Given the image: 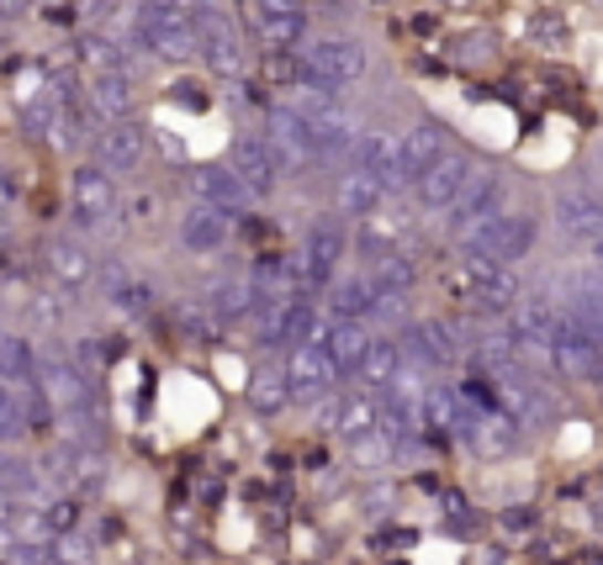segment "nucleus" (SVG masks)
<instances>
[{
    "label": "nucleus",
    "instance_id": "1",
    "mask_svg": "<svg viewBox=\"0 0 603 565\" xmlns=\"http://www.w3.org/2000/svg\"><path fill=\"white\" fill-rule=\"evenodd\" d=\"M133 38L169 64L196 59V11H186L180 0H144L133 11Z\"/></svg>",
    "mask_w": 603,
    "mask_h": 565
},
{
    "label": "nucleus",
    "instance_id": "2",
    "mask_svg": "<svg viewBox=\"0 0 603 565\" xmlns=\"http://www.w3.org/2000/svg\"><path fill=\"white\" fill-rule=\"evenodd\" d=\"M540 238V222L530 212H503L482 222L471 238H460V264H498V270H513L524 260Z\"/></svg>",
    "mask_w": 603,
    "mask_h": 565
},
{
    "label": "nucleus",
    "instance_id": "3",
    "mask_svg": "<svg viewBox=\"0 0 603 565\" xmlns=\"http://www.w3.org/2000/svg\"><path fill=\"white\" fill-rule=\"evenodd\" d=\"M460 302L487 323H508L513 306L524 302V285L513 270H498V264H460Z\"/></svg>",
    "mask_w": 603,
    "mask_h": 565
},
{
    "label": "nucleus",
    "instance_id": "4",
    "mask_svg": "<svg viewBox=\"0 0 603 565\" xmlns=\"http://www.w3.org/2000/svg\"><path fill=\"white\" fill-rule=\"evenodd\" d=\"M397 344H403V359H408L413 370H424V376H439V370H450L466 344H460V328L456 323H445V317H418L408 328L397 333Z\"/></svg>",
    "mask_w": 603,
    "mask_h": 565
},
{
    "label": "nucleus",
    "instance_id": "5",
    "mask_svg": "<svg viewBox=\"0 0 603 565\" xmlns=\"http://www.w3.org/2000/svg\"><path fill=\"white\" fill-rule=\"evenodd\" d=\"M196 59H207V70L222 74V80L243 74L249 48H243L239 22L222 17V11H212V6H201V11H196Z\"/></svg>",
    "mask_w": 603,
    "mask_h": 565
},
{
    "label": "nucleus",
    "instance_id": "6",
    "mask_svg": "<svg viewBox=\"0 0 603 565\" xmlns=\"http://www.w3.org/2000/svg\"><path fill=\"white\" fill-rule=\"evenodd\" d=\"M302 64L318 91H339L365 74V48L355 38H313V43H302Z\"/></svg>",
    "mask_w": 603,
    "mask_h": 565
},
{
    "label": "nucleus",
    "instance_id": "7",
    "mask_svg": "<svg viewBox=\"0 0 603 565\" xmlns=\"http://www.w3.org/2000/svg\"><path fill=\"white\" fill-rule=\"evenodd\" d=\"M70 217L74 233H101L117 217V186L101 165H80L70 175Z\"/></svg>",
    "mask_w": 603,
    "mask_h": 565
},
{
    "label": "nucleus",
    "instance_id": "8",
    "mask_svg": "<svg viewBox=\"0 0 603 565\" xmlns=\"http://www.w3.org/2000/svg\"><path fill=\"white\" fill-rule=\"evenodd\" d=\"M344 249H350V238H344V222L339 217H318L313 228H308V243H302V291H329L334 285V264L344 260Z\"/></svg>",
    "mask_w": 603,
    "mask_h": 565
},
{
    "label": "nucleus",
    "instance_id": "9",
    "mask_svg": "<svg viewBox=\"0 0 603 565\" xmlns=\"http://www.w3.org/2000/svg\"><path fill=\"white\" fill-rule=\"evenodd\" d=\"M287 386H291V407H313V401H329L339 391V370L318 338L287 354Z\"/></svg>",
    "mask_w": 603,
    "mask_h": 565
},
{
    "label": "nucleus",
    "instance_id": "10",
    "mask_svg": "<svg viewBox=\"0 0 603 565\" xmlns=\"http://www.w3.org/2000/svg\"><path fill=\"white\" fill-rule=\"evenodd\" d=\"M477 180V159L466 154V148H450L445 159H439L418 186H413V196H418V207L424 212H450L460 196H466V186Z\"/></svg>",
    "mask_w": 603,
    "mask_h": 565
},
{
    "label": "nucleus",
    "instance_id": "11",
    "mask_svg": "<svg viewBox=\"0 0 603 565\" xmlns=\"http://www.w3.org/2000/svg\"><path fill=\"white\" fill-rule=\"evenodd\" d=\"M38 386H43V397L59 407V418H64V412H74L80 401H91V376L74 365V354L53 349V344H43V349H38Z\"/></svg>",
    "mask_w": 603,
    "mask_h": 565
},
{
    "label": "nucleus",
    "instance_id": "12",
    "mask_svg": "<svg viewBox=\"0 0 603 565\" xmlns=\"http://www.w3.org/2000/svg\"><path fill=\"white\" fill-rule=\"evenodd\" d=\"M318 333H323V312H318L308 296H291L281 302L275 312H266V323H260V344L266 349H302V344H313Z\"/></svg>",
    "mask_w": 603,
    "mask_h": 565
},
{
    "label": "nucleus",
    "instance_id": "13",
    "mask_svg": "<svg viewBox=\"0 0 603 565\" xmlns=\"http://www.w3.org/2000/svg\"><path fill=\"white\" fill-rule=\"evenodd\" d=\"M503 196H508V180L503 175H477L471 186H466V196H460L456 207L445 212V228H450V238H471L482 222H492V217H503Z\"/></svg>",
    "mask_w": 603,
    "mask_h": 565
},
{
    "label": "nucleus",
    "instance_id": "14",
    "mask_svg": "<svg viewBox=\"0 0 603 565\" xmlns=\"http://www.w3.org/2000/svg\"><path fill=\"white\" fill-rule=\"evenodd\" d=\"M266 143H270V154H275V165H281V175H302L308 165H318V154H313V127L297 117L291 106H275V112H270Z\"/></svg>",
    "mask_w": 603,
    "mask_h": 565
},
{
    "label": "nucleus",
    "instance_id": "15",
    "mask_svg": "<svg viewBox=\"0 0 603 565\" xmlns=\"http://www.w3.org/2000/svg\"><path fill=\"white\" fill-rule=\"evenodd\" d=\"M228 169L249 186V196H270L281 186V165H275V154H270V143L260 133H239L228 143Z\"/></svg>",
    "mask_w": 603,
    "mask_h": 565
},
{
    "label": "nucleus",
    "instance_id": "16",
    "mask_svg": "<svg viewBox=\"0 0 603 565\" xmlns=\"http://www.w3.org/2000/svg\"><path fill=\"white\" fill-rule=\"evenodd\" d=\"M445 154H450V143H445V127H439V122L408 127V133L397 138V180H403V186H418Z\"/></svg>",
    "mask_w": 603,
    "mask_h": 565
},
{
    "label": "nucleus",
    "instance_id": "17",
    "mask_svg": "<svg viewBox=\"0 0 603 565\" xmlns=\"http://www.w3.org/2000/svg\"><path fill=\"white\" fill-rule=\"evenodd\" d=\"M555 228L582 243H603V196L588 186H561L555 190Z\"/></svg>",
    "mask_w": 603,
    "mask_h": 565
},
{
    "label": "nucleus",
    "instance_id": "18",
    "mask_svg": "<svg viewBox=\"0 0 603 565\" xmlns=\"http://www.w3.org/2000/svg\"><path fill=\"white\" fill-rule=\"evenodd\" d=\"M186 190H191V201L218 207V212H228V217H239L243 207H249V186H243L228 165H196L191 175H186Z\"/></svg>",
    "mask_w": 603,
    "mask_h": 565
},
{
    "label": "nucleus",
    "instance_id": "19",
    "mask_svg": "<svg viewBox=\"0 0 603 565\" xmlns=\"http://www.w3.org/2000/svg\"><path fill=\"white\" fill-rule=\"evenodd\" d=\"M148 154V133L138 122H106L96 133V165L106 175H133Z\"/></svg>",
    "mask_w": 603,
    "mask_h": 565
},
{
    "label": "nucleus",
    "instance_id": "20",
    "mask_svg": "<svg viewBox=\"0 0 603 565\" xmlns=\"http://www.w3.org/2000/svg\"><path fill=\"white\" fill-rule=\"evenodd\" d=\"M323 428L339 433L344 444L361 439V433H371V428H382V418H376V397H371V391H334V397L323 401Z\"/></svg>",
    "mask_w": 603,
    "mask_h": 565
},
{
    "label": "nucleus",
    "instance_id": "21",
    "mask_svg": "<svg viewBox=\"0 0 603 565\" xmlns=\"http://www.w3.org/2000/svg\"><path fill=\"white\" fill-rule=\"evenodd\" d=\"M371 323H323V333H318V344H323V354L334 359L339 380H355L361 376V359L365 349H371Z\"/></svg>",
    "mask_w": 603,
    "mask_h": 565
},
{
    "label": "nucleus",
    "instance_id": "22",
    "mask_svg": "<svg viewBox=\"0 0 603 565\" xmlns=\"http://www.w3.org/2000/svg\"><path fill=\"white\" fill-rule=\"evenodd\" d=\"M43 254H49V260H43L49 275L64 285V291H80V285L96 281V260H91V249H85L80 238H49Z\"/></svg>",
    "mask_w": 603,
    "mask_h": 565
},
{
    "label": "nucleus",
    "instance_id": "23",
    "mask_svg": "<svg viewBox=\"0 0 603 565\" xmlns=\"http://www.w3.org/2000/svg\"><path fill=\"white\" fill-rule=\"evenodd\" d=\"M228 228H233V217H228V212L191 201L186 217H180V243H186L191 254H218L222 243H228Z\"/></svg>",
    "mask_w": 603,
    "mask_h": 565
},
{
    "label": "nucleus",
    "instance_id": "24",
    "mask_svg": "<svg viewBox=\"0 0 603 565\" xmlns=\"http://www.w3.org/2000/svg\"><path fill=\"white\" fill-rule=\"evenodd\" d=\"M243 397H249V407H254L260 418H275V412H287V407H291L287 359H260V365H254V376H249V386H243Z\"/></svg>",
    "mask_w": 603,
    "mask_h": 565
},
{
    "label": "nucleus",
    "instance_id": "25",
    "mask_svg": "<svg viewBox=\"0 0 603 565\" xmlns=\"http://www.w3.org/2000/svg\"><path fill=\"white\" fill-rule=\"evenodd\" d=\"M408 370V359H403V344H397V333H376L371 338V349H365V359H361V386L376 397V391H386L392 380Z\"/></svg>",
    "mask_w": 603,
    "mask_h": 565
},
{
    "label": "nucleus",
    "instance_id": "26",
    "mask_svg": "<svg viewBox=\"0 0 603 565\" xmlns=\"http://www.w3.org/2000/svg\"><path fill=\"white\" fill-rule=\"evenodd\" d=\"M350 169H361L371 180H382L386 190H397V138H386V133H361L355 148H350Z\"/></svg>",
    "mask_w": 603,
    "mask_h": 565
},
{
    "label": "nucleus",
    "instance_id": "27",
    "mask_svg": "<svg viewBox=\"0 0 603 565\" xmlns=\"http://www.w3.org/2000/svg\"><path fill=\"white\" fill-rule=\"evenodd\" d=\"M371 312H376L371 275H344L329 285V323H371Z\"/></svg>",
    "mask_w": 603,
    "mask_h": 565
},
{
    "label": "nucleus",
    "instance_id": "28",
    "mask_svg": "<svg viewBox=\"0 0 603 565\" xmlns=\"http://www.w3.org/2000/svg\"><path fill=\"white\" fill-rule=\"evenodd\" d=\"M466 444L477 449L482 460H503V454H513V449L524 444V423H519L508 407H503V412H487L482 423H477V433H471Z\"/></svg>",
    "mask_w": 603,
    "mask_h": 565
},
{
    "label": "nucleus",
    "instance_id": "29",
    "mask_svg": "<svg viewBox=\"0 0 603 565\" xmlns=\"http://www.w3.org/2000/svg\"><path fill=\"white\" fill-rule=\"evenodd\" d=\"M386 201V186L382 180H371V175H361V169H344L334 186V207L339 217H376Z\"/></svg>",
    "mask_w": 603,
    "mask_h": 565
},
{
    "label": "nucleus",
    "instance_id": "30",
    "mask_svg": "<svg viewBox=\"0 0 603 565\" xmlns=\"http://www.w3.org/2000/svg\"><path fill=\"white\" fill-rule=\"evenodd\" d=\"M0 380L11 391H22V397L38 386V344L32 338H17V333L0 338Z\"/></svg>",
    "mask_w": 603,
    "mask_h": 565
},
{
    "label": "nucleus",
    "instance_id": "31",
    "mask_svg": "<svg viewBox=\"0 0 603 565\" xmlns=\"http://www.w3.org/2000/svg\"><path fill=\"white\" fill-rule=\"evenodd\" d=\"M201 312L212 323H239L249 312H260V296H254V281H222L201 296Z\"/></svg>",
    "mask_w": 603,
    "mask_h": 565
},
{
    "label": "nucleus",
    "instance_id": "32",
    "mask_svg": "<svg viewBox=\"0 0 603 565\" xmlns=\"http://www.w3.org/2000/svg\"><path fill=\"white\" fill-rule=\"evenodd\" d=\"M91 106L106 122H133V80H127V70H101L91 80Z\"/></svg>",
    "mask_w": 603,
    "mask_h": 565
},
{
    "label": "nucleus",
    "instance_id": "33",
    "mask_svg": "<svg viewBox=\"0 0 603 565\" xmlns=\"http://www.w3.org/2000/svg\"><path fill=\"white\" fill-rule=\"evenodd\" d=\"M413 281H418V264L408 254H382L376 270H371V285H376V296H408Z\"/></svg>",
    "mask_w": 603,
    "mask_h": 565
},
{
    "label": "nucleus",
    "instance_id": "34",
    "mask_svg": "<svg viewBox=\"0 0 603 565\" xmlns=\"http://www.w3.org/2000/svg\"><path fill=\"white\" fill-rule=\"evenodd\" d=\"M106 302L117 306V312H133V317H138V312H148V306H154V285L122 270V275H112V281H106Z\"/></svg>",
    "mask_w": 603,
    "mask_h": 565
},
{
    "label": "nucleus",
    "instance_id": "35",
    "mask_svg": "<svg viewBox=\"0 0 603 565\" xmlns=\"http://www.w3.org/2000/svg\"><path fill=\"white\" fill-rule=\"evenodd\" d=\"M59 91H38V101L32 95H22V127H27V138H49L53 127H59Z\"/></svg>",
    "mask_w": 603,
    "mask_h": 565
},
{
    "label": "nucleus",
    "instance_id": "36",
    "mask_svg": "<svg viewBox=\"0 0 603 565\" xmlns=\"http://www.w3.org/2000/svg\"><path fill=\"white\" fill-rule=\"evenodd\" d=\"M350 460H355L361 471H386V465L397 460V444L386 439L382 428H371V433H361V439H350Z\"/></svg>",
    "mask_w": 603,
    "mask_h": 565
},
{
    "label": "nucleus",
    "instance_id": "37",
    "mask_svg": "<svg viewBox=\"0 0 603 565\" xmlns=\"http://www.w3.org/2000/svg\"><path fill=\"white\" fill-rule=\"evenodd\" d=\"M38 513H43V523H49L53 540H64V534H74V529H80V502H74V496H49Z\"/></svg>",
    "mask_w": 603,
    "mask_h": 565
},
{
    "label": "nucleus",
    "instance_id": "38",
    "mask_svg": "<svg viewBox=\"0 0 603 565\" xmlns=\"http://www.w3.org/2000/svg\"><path fill=\"white\" fill-rule=\"evenodd\" d=\"M53 561L59 565H91V540H80V529L64 534V540H53Z\"/></svg>",
    "mask_w": 603,
    "mask_h": 565
},
{
    "label": "nucleus",
    "instance_id": "39",
    "mask_svg": "<svg viewBox=\"0 0 603 565\" xmlns=\"http://www.w3.org/2000/svg\"><path fill=\"white\" fill-rule=\"evenodd\" d=\"M534 523H540V513H534V508H508L503 529H508V534H519V529H524V534H530Z\"/></svg>",
    "mask_w": 603,
    "mask_h": 565
},
{
    "label": "nucleus",
    "instance_id": "40",
    "mask_svg": "<svg viewBox=\"0 0 603 565\" xmlns=\"http://www.w3.org/2000/svg\"><path fill=\"white\" fill-rule=\"evenodd\" d=\"M6 222H11V196H0V233H6Z\"/></svg>",
    "mask_w": 603,
    "mask_h": 565
},
{
    "label": "nucleus",
    "instance_id": "41",
    "mask_svg": "<svg viewBox=\"0 0 603 565\" xmlns=\"http://www.w3.org/2000/svg\"><path fill=\"white\" fill-rule=\"evenodd\" d=\"M593 529L603 534V502H593Z\"/></svg>",
    "mask_w": 603,
    "mask_h": 565
},
{
    "label": "nucleus",
    "instance_id": "42",
    "mask_svg": "<svg viewBox=\"0 0 603 565\" xmlns=\"http://www.w3.org/2000/svg\"><path fill=\"white\" fill-rule=\"evenodd\" d=\"M302 6H313V0H302Z\"/></svg>",
    "mask_w": 603,
    "mask_h": 565
},
{
    "label": "nucleus",
    "instance_id": "43",
    "mask_svg": "<svg viewBox=\"0 0 603 565\" xmlns=\"http://www.w3.org/2000/svg\"><path fill=\"white\" fill-rule=\"evenodd\" d=\"M0 338H6V333H0Z\"/></svg>",
    "mask_w": 603,
    "mask_h": 565
}]
</instances>
